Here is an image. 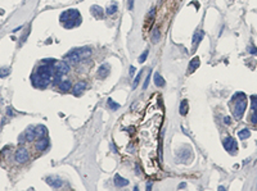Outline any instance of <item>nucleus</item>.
I'll return each instance as SVG.
<instances>
[{"label":"nucleus","mask_w":257,"mask_h":191,"mask_svg":"<svg viewBox=\"0 0 257 191\" xmlns=\"http://www.w3.org/2000/svg\"><path fill=\"white\" fill-rule=\"evenodd\" d=\"M53 72H54V67H51L50 63H46V66H40L36 73L32 76V85L40 89L46 87L51 81Z\"/></svg>","instance_id":"f257e3e1"},{"label":"nucleus","mask_w":257,"mask_h":191,"mask_svg":"<svg viewBox=\"0 0 257 191\" xmlns=\"http://www.w3.org/2000/svg\"><path fill=\"white\" fill-rule=\"evenodd\" d=\"M229 103H233V116L237 119H241L243 117V113L247 107V96L244 92H235Z\"/></svg>","instance_id":"f03ea898"},{"label":"nucleus","mask_w":257,"mask_h":191,"mask_svg":"<svg viewBox=\"0 0 257 191\" xmlns=\"http://www.w3.org/2000/svg\"><path fill=\"white\" fill-rule=\"evenodd\" d=\"M91 55V49L89 46H84V48H79V49H72L71 51L64 55V60H68L71 63H76L79 60L82 59H88Z\"/></svg>","instance_id":"7ed1b4c3"},{"label":"nucleus","mask_w":257,"mask_h":191,"mask_svg":"<svg viewBox=\"0 0 257 191\" xmlns=\"http://www.w3.org/2000/svg\"><path fill=\"white\" fill-rule=\"evenodd\" d=\"M54 69H55V82H59L61 80V76L68 73L70 71V66L66 60H59V62H55L54 63Z\"/></svg>","instance_id":"20e7f679"},{"label":"nucleus","mask_w":257,"mask_h":191,"mask_svg":"<svg viewBox=\"0 0 257 191\" xmlns=\"http://www.w3.org/2000/svg\"><path fill=\"white\" fill-rule=\"evenodd\" d=\"M222 145H224V147H225V150L228 151V153H230V154H235L237 153V150H238V145H237V141L234 140L233 137H226L224 141H222Z\"/></svg>","instance_id":"39448f33"},{"label":"nucleus","mask_w":257,"mask_h":191,"mask_svg":"<svg viewBox=\"0 0 257 191\" xmlns=\"http://www.w3.org/2000/svg\"><path fill=\"white\" fill-rule=\"evenodd\" d=\"M80 18V12L76 11V9H68L66 12H63L61 14V22L64 23L67 21H71V19H77Z\"/></svg>","instance_id":"423d86ee"},{"label":"nucleus","mask_w":257,"mask_h":191,"mask_svg":"<svg viewBox=\"0 0 257 191\" xmlns=\"http://www.w3.org/2000/svg\"><path fill=\"white\" fill-rule=\"evenodd\" d=\"M251 108H252V113L250 121L252 123H257V95H252L251 96Z\"/></svg>","instance_id":"0eeeda50"},{"label":"nucleus","mask_w":257,"mask_h":191,"mask_svg":"<svg viewBox=\"0 0 257 191\" xmlns=\"http://www.w3.org/2000/svg\"><path fill=\"white\" fill-rule=\"evenodd\" d=\"M15 160L18 162L20 164L27 162L28 160V151H27V149H24V147H20V149L17 150V153H15Z\"/></svg>","instance_id":"6e6552de"},{"label":"nucleus","mask_w":257,"mask_h":191,"mask_svg":"<svg viewBox=\"0 0 257 191\" xmlns=\"http://www.w3.org/2000/svg\"><path fill=\"white\" fill-rule=\"evenodd\" d=\"M45 181H46V184L50 185L53 189H59V187H62V185H63V181L59 177H57V176H48Z\"/></svg>","instance_id":"1a4fd4ad"},{"label":"nucleus","mask_w":257,"mask_h":191,"mask_svg":"<svg viewBox=\"0 0 257 191\" xmlns=\"http://www.w3.org/2000/svg\"><path fill=\"white\" fill-rule=\"evenodd\" d=\"M48 146H49V138L45 137V136H42V137H40L39 140L36 141V144H35V149L39 150V151H44V150H46V147H48Z\"/></svg>","instance_id":"9d476101"},{"label":"nucleus","mask_w":257,"mask_h":191,"mask_svg":"<svg viewBox=\"0 0 257 191\" xmlns=\"http://www.w3.org/2000/svg\"><path fill=\"white\" fill-rule=\"evenodd\" d=\"M86 87H88L86 82H85V81H79L73 86V95H75V96H80Z\"/></svg>","instance_id":"9b49d317"},{"label":"nucleus","mask_w":257,"mask_h":191,"mask_svg":"<svg viewBox=\"0 0 257 191\" xmlns=\"http://www.w3.org/2000/svg\"><path fill=\"white\" fill-rule=\"evenodd\" d=\"M203 36H204V32L203 31H201V30H197L195 32H194V35H193V39H192V42H193V49L195 50L197 49V46H198V44L202 41V39H203Z\"/></svg>","instance_id":"f8f14e48"},{"label":"nucleus","mask_w":257,"mask_h":191,"mask_svg":"<svg viewBox=\"0 0 257 191\" xmlns=\"http://www.w3.org/2000/svg\"><path fill=\"white\" fill-rule=\"evenodd\" d=\"M24 137H26V140L27 141H33L36 138V134H35V128H33L32 126H30L27 129L24 131Z\"/></svg>","instance_id":"ddd939ff"},{"label":"nucleus","mask_w":257,"mask_h":191,"mask_svg":"<svg viewBox=\"0 0 257 191\" xmlns=\"http://www.w3.org/2000/svg\"><path fill=\"white\" fill-rule=\"evenodd\" d=\"M109 73V64H103L98 68V76L100 77V79H106V77L108 76Z\"/></svg>","instance_id":"4468645a"},{"label":"nucleus","mask_w":257,"mask_h":191,"mask_svg":"<svg viewBox=\"0 0 257 191\" xmlns=\"http://www.w3.org/2000/svg\"><path fill=\"white\" fill-rule=\"evenodd\" d=\"M115 185H116L117 187H125V186L128 185V180L121 177L120 175H116V176H115Z\"/></svg>","instance_id":"2eb2a0df"},{"label":"nucleus","mask_w":257,"mask_h":191,"mask_svg":"<svg viewBox=\"0 0 257 191\" xmlns=\"http://www.w3.org/2000/svg\"><path fill=\"white\" fill-rule=\"evenodd\" d=\"M153 80H154V85H156L157 87H163V86L166 85V82H165V80H163V77H162L159 73H154Z\"/></svg>","instance_id":"dca6fc26"},{"label":"nucleus","mask_w":257,"mask_h":191,"mask_svg":"<svg viewBox=\"0 0 257 191\" xmlns=\"http://www.w3.org/2000/svg\"><path fill=\"white\" fill-rule=\"evenodd\" d=\"M199 64H201L199 58H198V57H194V58L190 60V63H189V72H190V73L194 72L195 69L199 67Z\"/></svg>","instance_id":"f3484780"},{"label":"nucleus","mask_w":257,"mask_h":191,"mask_svg":"<svg viewBox=\"0 0 257 191\" xmlns=\"http://www.w3.org/2000/svg\"><path fill=\"white\" fill-rule=\"evenodd\" d=\"M35 134H36V137H42L48 134V128L42 125H39L35 127Z\"/></svg>","instance_id":"a211bd4d"},{"label":"nucleus","mask_w":257,"mask_h":191,"mask_svg":"<svg viewBox=\"0 0 257 191\" xmlns=\"http://www.w3.org/2000/svg\"><path fill=\"white\" fill-rule=\"evenodd\" d=\"M58 87L61 89L62 91H70V90H71V82H70V81H67V80L59 81V82H58Z\"/></svg>","instance_id":"6ab92c4d"},{"label":"nucleus","mask_w":257,"mask_h":191,"mask_svg":"<svg viewBox=\"0 0 257 191\" xmlns=\"http://www.w3.org/2000/svg\"><path fill=\"white\" fill-rule=\"evenodd\" d=\"M250 136H251V131L248 128H243L238 132V137L241 138V140H246V138H248Z\"/></svg>","instance_id":"aec40b11"},{"label":"nucleus","mask_w":257,"mask_h":191,"mask_svg":"<svg viewBox=\"0 0 257 191\" xmlns=\"http://www.w3.org/2000/svg\"><path fill=\"white\" fill-rule=\"evenodd\" d=\"M161 39V31L159 28H154L153 32H152V42L153 44H157V42L159 41Z\"/></svg>","instance_id":"412c9836"},{"label":"nucleus","mask_w":257,"mask_h":191,"mask_svg":"<svg viewBox=\"0 0 257 191\" xmlns=\"http://www.w3.org/2000/svg\"><path fill=\"white\" fill-rule=\"evenodd\" d=\"M179 112H180V114H181V116H185L186 113H188V100H185V99H184L181 103H180Z\"/></svg>","instance_id":"4be33fe9"},{"label":"nucleus","mask_w":257,"mask_h":191,"mask_svg":"<svg viewBox=\"0 0 257 191\" xmlns=\"http://www.w3.org/2000/svg\"><path fill=\"white\" fill-rule=\"evenodd\" d=\"M107 104H108V108H109V109H112V110L120 109V107H121V105H120V104H118V103L113 101V99H111V98L108 99V103H107Z\"/></svg>","instance_id":"5701e85b"},{"label":"nucleus","mask_w":257,"mask_h":191,"mask_svg":"<svg viewBox=\"0 0 257 191\" xmlns=\"http://www.w3.org/2000/svg\"><path fill=\"white\" fill-rule=\"evenodd\" d=\"M117 11H118V6H117L116 4H112V5L107 6V9H106V13H107L108 15H112V14H115Z\"/></svg>","instance_id":"b1692460"},{"label":"nucleus","mask_w":257,"mask_h":191,"mask_svg":"<svg viewBox=\"0 0 257 191\" xmlns=\"http://www.w3.org/2000/svg\"><path fill=\"white\" fill-rule=\"evenodd\" d=\"M79 23H80V21L77 22V19H71V21L64 22V27H66V28H73L75 26H77Z\"/></svg>","instance_id":"393cba45"},{"label":"nucleus","mask_w":257,"mask_h":191,"mask_svg":"<svg viewBox=\"0 0 257 191\" xmlns=\"http://www.w3.org/2000/svg\"><path fill=\"white\" fill-rule=\"evenodd\" d=\"M142 74H143V69H140L139 73L136 74V77L134 79V82H133V89H136V86H138V83H139V81H140V79H142Z\"/></svg>","instance_id":"a878e982"},{"label":"nucleus","mask_w":257,"mask_h":191,"mask_svg":"<svg viewBox=\"0 0 257 191\" xmlns=\"http://www.w3.org/2000/svg\"><path fill=\"white\" fill-rule=\"evenodd\" d=\"M91 12H93L94 15H97V18H98V15H99V18H102V17H103V12H102V9L99 6H93Z\"/></svg>","instance_id":"bb28decb"},{"label":"nucleus","mask_w":257,"mask_h":191,"mask_svg":"<svg viewBox=\"0 0 257 191\" xmlns=\"http://www.w3.org/2000/svg\"><path fill=\"white\" fill-rule=\"evenodd\" d=\"M148 54H149V50H148V49H147V50H144L143 53H142V55L139 57V59H138V60H139V63H144L145 60H147Z\"/></svg>","instance_id":"cd10ccee"},{"label":"nucleus","mask_w":257,"mask_h":191,"mask_svg":"<svg viewBox=\"0 0 257 191\" xmlns=\"http://www.w3.org/2000/svg\"><path fill=\"white\" fill-rule=\"evenodd\" d=\"M9 72H11V71H9V68H8V67H3V68H0V77L3 79V77H5V76L9 74Z\"/></svg>","instance_id":"c85d7f7f"},{"label":"nucleus","mask_w":257,"mask_h":191,"mask_svg":"<svg viewBox=\"0 0 257 191\" xmlns=\"http://www.w3.org/2000/svg\"><path fill=\"white\" fill-rule=\"evenodd\" d=\"M149 80H150V71H149V74L147 76V79H145V81H144L143 89H147V87H148V85H149Z\"/></svg>","instance_id":"c756f323"},{"label":"nucleus","mask_w":257,"mask_h":191,"mask_svg":"<svg viewBox=\"0 0 257 191\" xmlns=\"http://www.w3.org/2000/svg\"><path fill=\"white\" fill-rule=\"evenodd\" d=\"M248 51H250V53H251V54L256 55V54H257V48H256L255 45H251L250 48H248Z\"/></svg>","instance_id":"7c9ffc66"},{"label":"nucleus","mask_w":257,"mask_h":191,"mask_svg":"<svg viewBox=\"0 0 257 191\" xmlns=\"http://www.w3.org/2000/svg\"><path fill=\"white\" fill-rule=\"evenodd\" d=\"M127 8H128V11L134 9V0H127Z\"/></svg>","instance_id":"2f4dec72"},{"label":"nucleus","mask_w":257,"mask_h":191,"mask_svg":"<svg viewBox=\"0 0 257 191\" xmlns=\"http://www.w3.org/2000/svg\"><path fill=\"white\" fill-rule=\"evenodd\" d=\"M224 123H225V125H230V123H231V118H230V117H225V118H224Z\"/></svg>","instance_id":"473e14b6"},{"label":"nucleus","mask_w":257,"mask_h":191,"mask_svg":"<svg viewBox=\"0 0 257 191\" xmlns=\"http://www.w3.org/2000/svg\"><path fill=\"white\" fill-rule=\"evenodd\" d=\"M134 73H135V67L131 66V67H130V76H134Z\"/></svg>","instance_id":"72a5a7b5"},{"label":"nucleus","mask_w":257,"mask_h":191,"mask_svg":"<svg viewBox=\"0 0 257 191\" xmlns=\"http://www.w3.org/2000/svg\"><path fill=\"white\" fill-rule=\"evenodd\" d=\"M150 189H152V184H150V182H149V184H147V190L149 191Z\"/></svg>","instance_id":"f704fd0d"},{"label":"nucleus","mask_w":257,"mask_h":191,"mask_svg":"<svg viewBox=\"0 0 257 191\" xmlns=\"http://www.w3.org/2000/svg\"><path fill=\"white\" fill-rule=\"evenodd\" d=\"M186 186V184H181V185H179V189H184Z\"/></svg>","instance_id":"c9c22d12"}]
</instances>
